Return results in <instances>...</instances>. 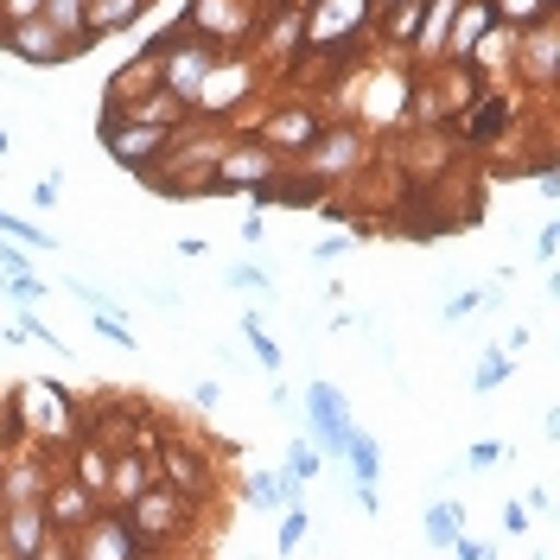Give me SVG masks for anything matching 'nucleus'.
<instances>
[{"label":"nucleus","mask_w":560,"mask_h":560,"mask_svg":"<svg viewBox=\"0 0 560 560\" xmlns=\"http://www.w3.org/2000/svg\"><path fill=\"white\" fill-rule=\"evenodd\" d=\"M478 306H485V293H471V287H465V293H453V300L440 306V318H446V325H458V318H471Z\"/></svg>","instance_id":"33"},{"label":"nucleus","mask_w":560,"mask_h":560,"mask_svg":"<svg viewBox=\"0 0 560 560\" xmlns=\"http://www.w3.org/2000/svg\"><path fill=\"white\" fill-rule=\"evenodd\" d=\"M0 153H7V128H0Z\"/></svg>","instance_id":"44"},{"label":"nucleus","mask_w":560,"mask_h":560,"mask_svg":"<svg viewBox=\"0 0 560 560\" xmlns=\"http://www.w3.org/2000/svg\"><path fill=\"white\" fill-rule=\"evenodd\" d=\"M261 140L280 147V153H300V147H313L318 140V115L313 108H287V115H275V121L261 128Z\"/></svg>","instance_id":"11"},{"label":"nucleus","mask_w":560,"mask_h":560,"mask_svg":"<svg viewBox=\"0 0 560 560\" xmlns=\"http://www.w3.org/2000/svg\"><path fill=\"white\" fill-rule=\"evenodd\" d=\"M510 376V350H485V363H478V376H471V388L478 395H490V388Z\"/></svg>","instance_id":"30"},{"label":"nucleus","mask_w":560,"mask_h":560,"mask_svg":"<svg viewBox=\"0 0 560 560\" xmlns=\"http://www.w3.org/2000/svg\"><path fill=\"white\" fill-rule=\"evenodd\" d=\"M13 7V20H26V13H38V0H7Z\"/></svg>","instance_id":"43"},{"label":"nucleus","mask_w":560,"mask_h":560,"mask_svg":"<svg viewBox=\"0 0 560 560\" xmlns=\"http://www.w3.org/2000/svg\"><path fill=\"white\" fill-rule=\"evenodd\" d=\"M503 121H510V103H503V96H490V103H478V115H471V128H465V135H471V140H497Z\"/></svg>","instance_id":"23"},{"label":"nucleus","mask_w":560,"mask_h":560,"mask_svg":"<svg viewBox=\"0 0 560 560\" xmlns=\"http://www.w3.org/2000/svg\"><path fill=\"white\" fill-rule=\"evenodd\" d=\"M140 13H147V0H90V7H83V26L103 38V33H121V26H135Z\"/></svg>","instance_id":"16"},{"label":"nucleus","mask_w":560,"mask_h":560,"mask_svg":"<svg viewBox=\"0 0 560 560\" xmlns=\"http://www.w3.org/2000/svg\"><path fill=\"white\" fill-rule=\"evenodd\" d=\"M306 528H313V516H306V503H287V510H280V541H275V555H300Z\"/></svg>","instance_id":"19"},{"label":"nucleus","mask_w":560,"mask_h":560,"mask_svg":"<svg viewBox=\"0 0 560 560\" xmlns=\"http://www.w3.org/2000/svg\"><path fill=\"white\" fill-rule=\"evenodd\" d=\"M318 465H325V453H318L313 440H293V453H287V478H318Z\"/></svg>","instance_id":"27"},{"label":"nucleus","mask_w":560,"mask_h":560,"mask_svg":"<svg viewBox=\"0 0 560 560\" xmlns=\"http://www.w3.org/2000/svg\"><path fill=\"white\" fill-rule=\"evenodd\" d=\"M191 401H198V408H217V401H223V388H217V383H191Z\"/></svg>","instance_id":"42"},{"label":"nucleus","mask_w":560,"mask_h":560,"mask_svg":"<svg viewBox=\"0 0 560 560\" xmlns=\"http://www.w3.org/2000/svg\"><path fill=\"white\" fill-rule=\"evenodd\" d=\"M300 478H287V465H280V471H255V478H248V503H255V510H287V503H300Z\"/></svg>","instance_id":"14"},{"label":"nucleus","mask_w":560,"mask_h":560,"mask_svg":"<svg viewBox=\"0 0 560 560\" xmlns=\"http://www.w3.org/2000/svg\"><path fill=\"white\" fill-rule=\"evenodd\" d=\"M313 147H318V140H313ZM350 160H357V135H331L313 153V173H338V166H350Z\"/></svg>","instance_id":"22"},{"label":"nucleus","mask_w":560,"mask_h":560,"mask_svg":"<svg viewBox=\"0 0 560 560\" xmlns=\"http://www.w3.org/2000/svg\"><path fill=\"white\" fill-rule=\"evenodd\" d=\"M58 287H65L70 300H83L90 313H96V306H108V293H103V287H90V280H58Z\"/></svg>","instance_id":"34"},{"label":"nucleus","mask_w":560,"mask_h":560,"mask_svg":"<svg viewBox=\"0 0 560 560\" xmlns=\"http://www.w3.org/2000/svg\"><path fill=\"white\" fill-rule=\"evenodd\" d=\"M185 516H191V510H185V490L166 485V478H160V485H140L135 497H128V523H135L147 541H153V535H178Z\"/></svg>","instance_id":"4"},{"label":"nucleus","mask_w":560,"mask_h":560,"mask_svg":"<svg viewBox=\"0 0 560 560\" xmlns=\"http://www.w3.org/2000/svg\"><path fill=\"white\" fill-rule=\"evenodd\" d=\"M45 535H51L45 510H38V503H13L7 523H0V548L20 555V560H33V555H45Z\"/></svg>","instance_id":"8"},{"label":"nucleus","mask_w":560,"mask_h":560,"mask_svg":"<svg viewBox=\"0 0 560 560\" xmlns=\"http://www.w3.org/2000/svg\"><path fill=\"white\" fill-rule=\"evenodd\" d=\"M293 38H300V13H280L268 26V45H293Z\"/></svg>","instance_id":"35"},{"label":"nucleus","mask_w":560,"mask_h":560,"mask_svg":"<svg viewBox=\"0 0 560 560\" xmlns=\"http://www.w3.org/2000/svg\"><path fill=\"white\" fill-rule=\"evenodd\" d=\"M497 33V13H490V0H465V7H453V33H446V45H453L458 58H471L485 38Z\"/></svg>","instance_id":"9"},{"label":"nucleus","mask_w":560,"mask_h":560,"mask_svg":"<svg viewBox=\"0 0 560 560\" xmlns=\"http://www.w3.org/2000/svg\"><path fill=\"white\" fill-rule=\"evenodd\" d=\"M370 20V0H313L306 13V45L325 51V45H350V33H363Z\"/></svg>","instance_id":"6"},{"label":"nucleus","mask_w":560,"mask_h":560,"mask_svg":"<svg viewBox=\"0 0 560 560\" xmlns=\"http://www.w3.org/2000/svg\"><path fill=\"white\" fill-rule=\"evenodd\" d=\"M0 236H7V243H26V248H58V236H45V230H33V223L7 217V210H0Z\"/></svg>","instance_id":"28"},{"label":"nucleus","mask_w":560,"mask_h":560,"mask_svg":"<svg viewBox=\"0 0 560 560\" xmlns=\"http://www.w3.org/2000/svg\"><path fill=\"white\" fill-rule=\"evenodd\" d=\"M555 51H560L555 20H535V26H528V58H523V70L535 83H555Z\"/></svg>","instance_id":"15"},{"label":"nucleus","mask_w":560,"mask_h":560,"mask_svg":"<svg viewBox=\"0 0 560 560\" xmlns=\"http://www.w3.org/2000/svg\"><path fill=\"white\" fill-rule=\"evenodd\" d=\"M420 528H427V541H433V548H453V535L465 528V516H458V503H433Z\"/></svg>","instance_id":"18"},{"label":"nucleus","mask_w":560,"mask_h":560,"mask_svg":"<svg viewBox=\"0 0 560 560\" xmlns=\"http://www.w3.org/2000/svg\"><path fill=\"white\" fill-rule=\"evenodd\" d=\"M58 185H65V178H58V173H45V178L33 185V205H38V210H51V205H58Z\"/></svg>","instance_id":"37"},{"label":"nucleus","mask_w":560,"mask_h":560,"mask_svg":"<svg viewBox=\"0 0 560 560\" xmlns=\"http://www.w3.org/2000/svg\"><path fill=\"white\" fill-rule=\"evenodd\" d=\"M178 128H160V121H135V115H115L103 108V147L128 166V173H153V160L173 147Z\"/></svg>","instance_id":"2"},{"label":"nucleus","mask_w":560,"mask_h":560,"mask_svg":"<svg viewBox=\"0 0 560 560\" xmlns=\"http://www.w3.org/2000/svg\"><path fill=\"white\" fill-rule=\"evenodd\" d=\"M230 280H236L243 293H261V300H275V268H268V261H261V268H255V261H236V268H230Z\"/></svg>","instance_id":"26"},{"label":"nucleus","mask_w":560,"mask_h":560,"mask_svg":"<svg viewBox=\"0 0 560 560\" xmlns=\"http://www.w3.org/2000/svg\"><path fill=\"white\" fill-rule=\"evenodd\" d=\"M497 458H503V446L485 440V446H471V453H465V465H471V471H485V465H497Z\"/></svg>","instance_id":"39"},{"label":"nucleus","mask_w":560,"mask_h":560,"mask_svg":"<svg viewBox=\"0 0 560 560\" xmlns=\"http://www.w3.org/2000/svg\"><path fill=\"white\" fill-rule=\"evenodd\" d=\"M555 248H560V230H555V223H548V230L535 236V255H541V261H555Z\"/></svg>","instance_id":"41"},{"label":"nucleus","mask_w":560,"mask_h":560,"mask_svg":"<svg viewBox=\"0 0 560 560\" xmlns=\"http://www.w3.org/2000/svg\"><path fill=\"white\" fill-rule=\"evenodd\" d=\"M0 45H7L13 58H26V65H65V58H77V51H90V38L58 33L45 13H26V20L0 26Z\"/></svg>","instance_id":"3"},{"label":"nucleus","mask_w":560,"mask_h":560,"mask_svg":"<svg viewBox=\"0 0 560 560\" xmlns=\"http://www.w3.org/2000/svg\"><path fill=\"white\" fill-rule=\"evenodd\" d=\"M0 268H7V275H33V261H26L20 248L7 243V236H0Z\"/></svg>","instance_id":"38"},{"label":"nucleus","mask_w":560,"mask_h":560,"mask_svg":"<svg viewBox=\"0 0 560 560\" xmlns=\"http://www.w3.org/2000/svg\"><path fill=\"white\" fill-rule=\"evenodd\" d=\"M38 510H45V523H51V528H83L90 516H96V490L58 485L51 497H45V503H38Z\"/></svg>","instance_id":"10"},{"label":"nucleus","mask_w":560,"mask_h":560,"mask_svg":"<svg viewBox=\"0 0 560 560\" xmlns=\"http://www.w3.org/2000/svg\"><path fill=\"white\" fill-rule=\"evenodd\" d=\"M83 535H90V541H83L77 555H90V560H140L147 548H153V541L128 523V516H108V523H96V516H90V523H83Z\"/></svg>","instance_id":"7"},{"label":"nucleus","mask_w":560,"mask_h":560,"mask_svg":"<svg viewBox=\"0 0 560 560\" xmlns=\"http://www.w3.org/2000/svg\"><path fill=\"white\" fill-rule=\"evenodd\" d=\"M490 13H497V20H523V26H535V20L555 13V0H490Z\"/></svg>","instance_id":"25"},{"label":"nucleus","mask_w":560,"mask_h":560,"mask_svg":"<svg viewBox=\"0 0 560 560\" xmlns=\"http://www.w3.org/2000/svg\"><path fill=\"white\" fill-rule=\"evenodd\" d=\"M420 13H427L420 0H401V7L388 13V38H401V45H415V33H420Z\"/></svg>","instance_id":"29"},{"label":"nucleus","mask_w":560,"mask_h":560,"mask_svg":"<svg viewBox=\"0 0 560 560\" xmlns=\"http://www.w3.org/2000/svg\"><path fill=\"white\" fill-rule=\"evenodd\" d=\"M20 401H33L38 408V433H58V440H70V401L58 395V383H26V395Z\"/></svg>","instance_id":"13"},{"label":"nucleus","mask_w":560,"mask_h":560,"mask_svg":"<svg viewBox=\"0 0 560 560\" xmlns=\"http://www.w3.org/2000/svg\"><path fill=\"white\" fill-rule=\"evenodd\" d=\"M350 427H357V420H350V408H345V395H338V388H331V383L306 388V433H313L318 453L338 458V453H345V433H350Z\"/></svg>","instance_id":"5"},{"label":"nucleus","mask_w":560,"mask_h":560,"mask_svg":"<svg viewBox=\"0 0 560 560\" xmlns=\"http://www.w3.org/2000/svg\"><path fill=\"white\" fill-rule=\"evenodd\" d=\"M446 26H453V0H440L433 13H420L415 45H420V51H440V45H446Z\"/></svg>","instance_id":"21"},{"label":"nucleus","mask_w":560,"mask_h":560,"mask_svg":"<svg viewBox=\"0 0 560 560\" xmlns=\"http://www.w3.org/2000/svg\"><path fill=\"white\" fill-rule=\"evenodd\" d=\"M147 51L160 58V90L178 96L185 108H198V90H205L210 65L223 58L217 38H178V26H173V38H160V45H147Z\"/></svg>","instance_id":"1"},{"label":"nucleus","mask_w":560,"mask_h":560,"mask_svg":"<svg viewBox=\"0 0 560 560\" xmlns=\"http://www.w3.org/2000/svg\"><path fill=\"white\" fill-rule=\"evenodd\" d=\"M108 471H115V458H108L96 440H83V478H77V485L96 490V497H108Z\"/></svg>","instance_id":"20"},{"label":"nucleus","mask_w":560,"mask_h":560,"mask_svg":"<svg viewBox=\"0 0 560 560\" xmlns=\"http://www.w3.org/2000/svg\"><path fill=\"white\" fill-rule=\"evenodd\" d=\"M236 96H248V65H210V77H205V90H198V108H230Z\"/></svg>","instance_id":"12"},{"label":"nucleus","mask_w":560,"mask_h":560,"mask_svg":"<svg viewBox=\"0 0 560 560\" xmlns=\"http://www.w3.org/2000/svg\"><path fill=\"white\" fill-rule=\"evenodd\" d=\"M503 528H510L516 541H523V535H528V510H523V503H503Z\"/></svg>","instance_id":"40"},{"label":"nucleus","mask_w":560,"mask_h":560,"mask_svg":"<svg viewBox=\"0 0 560 560\" xmlns=\"http://www.w3.org/2000/svg\"><path fill=\"white\" fill-rule=\"evenodd\" d=\"M38 293H45V280L38 275H7V300H13V306H33Z\"/></svg>","instance_id":"32"},{"label":"nucleus","mask_w":560,"mask_h":560,"mask_svg":"<svg viewBox=\"0 0 560 560\" xmlns=\"http://www.w3.org/2000/svg\"><path fill=\"white\" fill-rule=\"evenodd\" d=\"M0 497H7V510H13V503H33L38 497V471H7V478H0Z\"/></svg>","instance_id":"31"},{"label":"nucleus","mask_w":560,"mask_h":560,"mask_svg":"<svg viewBox=\"0 0 560 560\" xmlns=\"http://www.w3.org/2000/svg\"><path fill=\"white\" fill-rule=\"evenodd\" d=\"M83 7H90V0H38V13H45V20H51L58 33H70V38H90V45H96V33L83 26Z\"/></svg>","instance_id":"17"},{"label":"nucleus","mask_w":560,"mask_h":560,"mask_svg":"<svg viewBox=\"0 0 560 560\" xmlns=\"http://www.w3.org/2000/svg\"><path fill=\"white\" fill-rule=\"evenodd\" d=\"M357 248V236H325V243L313 248V261H338V255H350Z\"/></svg>","instance_id":"36"},{"label":"nucleus","mask_w":560,"mask_h":560,"mask_svg":"<svg viewBox=\"0 0 560 560\" xmlns=\"http://www.w3.org/2000/svg\"><path fill=\"white\" fill-rule=\"evenodd\" d=\"M243 338H248V350L261 357V370H280V345L261 331V313H243Z\"/></svg>","instance_id":"24"}]
</instances>
